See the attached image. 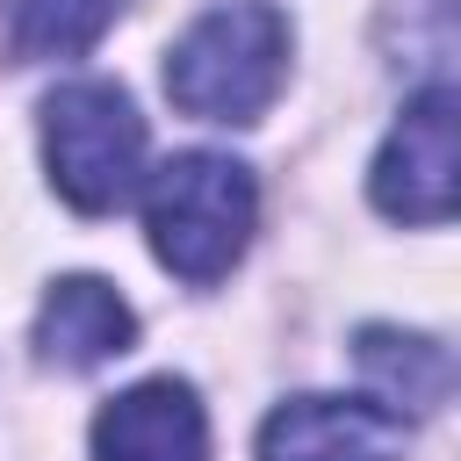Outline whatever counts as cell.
Segmentation results:
<instances>
[{"label": "cell", "mask_w": 461, "mask_h": 461, "mask_svg": "<svg viewBox=\"0 0 461 461\" xmlns=\"http://www.w3.org/2000/svg\"><path fill=\"white\" fill-rule=\"evenodd\" d=\"M288 79V14L274 0H223L166 50V94L202 122H259Z\"/></svg>", "instance_id": "obj_1"}, {"label": "cell", "mask_w": 461, "mask_h": 461, "mask_svg": "<svg viewBox=\"0 0 461 461\" xmlns=\"http://www.w3.org/2000/svg\"><path fill=\"white\" fill-rule=\"evenodd\" d=\"M252 216H259V187L230 151H173L144 187L151 252L180 281H223L252 245Z\"/></svg>", "instance_id": "obj_2"}, {"label": "cell", "mask_w": 461, "mask_h": 461, "mask_svg": "<svg viewBox=\"0 0 461 461\" xmlns=\"http://www.w3.org/2000/svg\"><path fill=\"white\" fill-rule=\"evenodd\" d=\"M43 158L58 194L79 216H108L130 202L144 173V115L108 79H72L43 101Z\"/></svg>", "instance_id": "obj_3"}, {"label": "cell", "mask_w": 461, "mask_h": 461, "mask_svg": "<svg viewBox=\"0 0 461 461\" xmlns=\"http://www.w3.org/2000/svg\"><path fill=\"white\" fill-rule=\"evenodd\" d=\"M461 187V101L454 86H425L403 101L389 144L375 151L367 194L396 223H447Z\"/></svg>", "instance_id": "obj_4"}, {"label": "cell", "mask_w": 461, "mask_h": 461, "mask_svg": "<svg viewBox=\"0 0 461 461\" xmlns=\"http://www.w3.org/2000/svg\"><path fill=\"white\" fill-rule=\"evenodd\" d=\"M396 439L375 396H288L259 425V461H396Z\"/></svg>", "instance_id": "obj_5"}, {"label": "cell", "mask_w": 461, "mask_h": 461, "mask_svg": "<svg viewBox=\"0 0 461 461\" xmlns=\"http://www.w3.org/2000/svg\"><path fill=\"white\" fill-rule=\"evenodd\" d=\"M94 461H209L202 396L173 375L108 396L94 418Z\"/></svg>", "instance_id": "obj_6"}, {"label": "cell", "mask_w": 461, "mask_h": 461, "mask_svg": "<svg viewBox=\"0 0 461 461\" xmlns=\"http://www.w3.org/2000/svg\"><path fill=\"white\" fill-rule=\"evenodd\" d=\"M130 339H137V317L101 274L50 281V295L36 310V346L50 367H101V360L130 353Z\"/></svg>", "instance_id": "obj_7"}, {"label": "cell", "mask_w": 461, "mask_h": 461, "mask_svg": "<svg viewBox=\"0 0 461 461\" xmlns=\"http://www.w3.org/2000/svg\"><path fill=\"white\" fill-rule=\"evenodd\" d=\"M360 375L375 382V403H382L389 418L432 411V403L447 396V382H454L447 346H432V339H418V331H389V324H367V331H360Z\"/></svg>", "instance_id": "obj_8"}, {"label": "cell", "mask_w": 461, "mask_h": 461, "mask_svg": "<svg viewBox=\"0 0 461 461\" xmlns=\"http://www.w3.org/2000/svg\"><path fill=\"white\" fill-rule=\"evenodd\" d=\"M122 14V0H14V50L22 58H79L101 43V29Z\"/></svg>", "instance_id": "obj_9"}]
</instances>
